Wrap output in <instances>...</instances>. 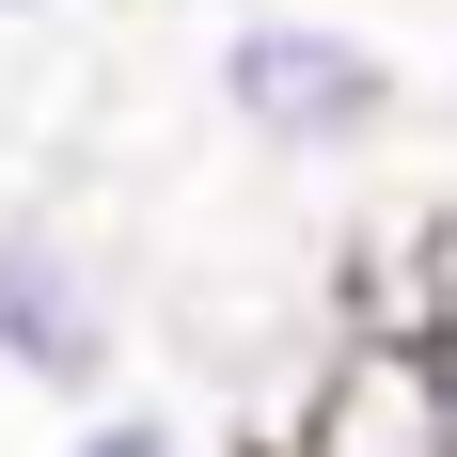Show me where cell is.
I'll use <instances>...</instances> for the list:
<instances>
[{
  "mask_svg": "<svg viewBox=\"0 0 457 457\" xmlns=\"http://www.w3.org/2000/svg\"><path fill=\"white\" fill-rule=\"evenodd\" d=\"M205 95H221V127L253 142V158H363V142H395V111H411V63L363 32V16H316V0H237L221 47H205Z\"/></svg>",
  "mask_w": 457,
  "mask_h": 457,
  "instance_id": "cell-1",
  "label": "cell"
},
{
  "mask_svg": "<svg viewBox=\"0 0 457 457\" xmlns=\"http://www.w3.org/2000/svg\"><path fill=\"white\" fill-rule=\"evenodd\" d=\"M0 378H32L63 411L127 395V284H111V253L79 221H47V205H0Z\"/></svg>",
  "mask_w": 457,
  "mask_h": 457,
  "instance_id": "cell-2",
  "label": "cell"
},
{
  "mask_svg": "<svg viewBox=\"0 0 457 457\" xmlns=\"http://www.w3.org/2000/svg\"><path fill=\"white\" fill-rule=\"evenodd\" d=\"M269 457H442V347H363V331H331L316 411Z\"/></svg>",
  "mask_w": 457,
  "mask_h": 457,
  "instance_id": "cell-3",
  "label": "cell"
},
{
  "mask_svg": "<svg viewBox=\"0 0 457 457\" xmlns=\"http://www.w3.org/2000/svg\"><path fill=\"white\" fill-rule=\"evenodd\" d=\"M426 253H442V237L395 221V237L363 253V284H347V316H331V331H363V347H442V284H426Z\"/></svg>",
  "mask_w": 457,
  "mask_h": 457,
  "instance_id": "cell-4",
  "label": "cell"
},
{
  "mask_svg": "<svg viewBox=\"0 0 457 457\" xmlns=\"http://www.w3.org/2000/svg\"><path fill=\"white\" fill-rule=\"evenodd\" d=\"M63 457H189V426L158 395H95V411H63Z\"/></svg>",
  "mask_w": 457,
  "mask_h": 457,
  "instance_id": "cell-5",
  "label": "cell"
},
{
  "mask_svg": "<svg viewBox=\"0 0 457 457\" xmlns=\"http://www.w3.org/2000/svg\"><path fill=\"white\" fill-rule=\"evenodd\" d=\"M16 16H47V0H0V32H16Z\"/></svg>",
  "mask_w": 457,
  "mask_h": 457,
  "instance_id": "cell-6",
  "label": "cell"
},
{
  "mask_svg": "<svg viewBox=\"0 0 457 457\" xmlns=\"http://www.w3.org/2000/svg\"><path fill=\"white\" fill-rule=\"evenodd\" d=\"M205 16H237V0H205Z\"/></svg>",
  "mask_w": 457,
  "mask_h": 457,
  "instance_id": "cell-7",
  "label": "cell"
}]
</instances>
